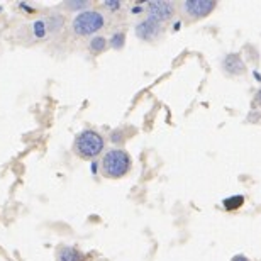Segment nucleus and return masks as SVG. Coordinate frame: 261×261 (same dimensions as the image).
Here are the masks:
<instances>
[{
    "mask_svg": "<svg viewBox=\"0 0 261 261\" xmlns=\"http://www.w3.org/2000/svg\"><path fill=\"white\" fill-rule=\"evenodd\" d=\"M103 7L106 9H109V10H119L121 9V2L119 0H107V2H103Z\"/></svg>",
    "mask_w": 261,
    "mask_h": 261,
    "instance_id": "obj_15",
    "label": "nucleus"
},
{
    "mask_svg": "<svg viewBox=\"0 0 261 261\" xmlns=\"http://www.w3.org/2000/svg\"><path fill=\"white\" fill-rule=\"evenodd\" d=\"M133 166V158L127 151L114 148L109 149L100 161V168L103 175L109 178H122L124 175H127Z\"/></svg>",
    "mask_w": 261,
    "mask_h": 261,
    "instance_id": "obj_1",
    "label": "nucleus"
},
{
    "mask_svg": "<svg viewBox=\"0 0 261 261\" xmlns=\"http://www.w3.org/2000/svg\"><path fill=\"white\" fill-rule=\"evenodd\" d=\"M103 25H106V17L98 10H83L71 20V31L82 38L95 36L98 31L103 29Z\"/></svg>",
    "mask_w": 261,
    "mask_h": 261,
    "instance_id": "obj_3",
    "label": "nucleus"
},
{
    "mask_svg": "<svg viewBox=\"0 0 261 261\" xmlns=\"http://www.w3.org/2000/svg\"><path fill=\"white\" fill-rule=\"evenodd\" d=\"M244 203V197L243 195H232V197H227L222 200V207L226 208V211H238V208H241Z\"/></svg>",
    "mask_w": 261,
    "mask_h": 261,
    "instance_id": "obj_11",
    "label": "nucleus"
},
{
    "mask_svg": "<svg viewBox=\"0 0 261 261\" xmlns=\"http://www.w3.org/2000/svg\"><path fill=\"white\" fill-rule=\"evenodd\" d=\"M217 7L216 0H185L184 10L192 19H202L212 14V10Z\"/></svg>",
    "mask_w": 261,
    "mask_h": 261,
    "instance_id": "obj_5",
    "label": "nucleus"
},
{
    "mask_svg": "<svg viewBox=\"0 0 261 261\" xmlns=\"http://www.w3.org/2000/svg\"><path fill=\"white\" fill-rule=\"evenodd\" d=\"M107 44H109V39H106L103 36H93L90 39V43H88V49L95 55H100L107 49Z\"/></svg>",
    "mask_w": 261,
    "mask_h": 261,
    "instance_id": "obj_10",
    "label": "nucleus"
},
{
    "mask_svg": "<svg viewBox=\"0 0 261 261\" xmlns=\"http://www.w3.org/2000/svg\"><path fill=\"white\" fill-rule=\"evenodd\" d=\"M231 261H249V258L244 256V254H236V256H232Z\"/></svg>",
    "mask_w": 261,
    "mask_h": 261,
    "instance_id": "obj_16",
    "label": "nucleus"
},
{
    "mask_svg": "<svg viewBox=\"0 0 261 261\" xmlns=\"http://www.w3.org/2000/svg\"><path fill=\"white\" fill-rule=\"evenodd\" d=\"M253 75H254V78H256V80H258V82H261V75H259V73H258V71H254V73H253Z\"/></svg>",
    "mask_w": 261,
    "mask_h": 261,
    "instance_id": "obj_21",
    "label": "nucleus"
},
{
    "mask_svg": "<svg viewBox=\"0 0 261 261\" xmlns=\"http://www.w3.org/2000/svg\"><path fill=\"white\" fill-rule=\"evenodd\" d=\"M97 168H98V166H97V163H92V173H93V175L97 173Z\"/></svg>",
    "mask_w": 261,
    "mask_h": 261,
    "instance_id": "obj_20",
    "label": "nucleus"
},
{
    "mask_svg": "<svg viewBox=\"0 0 261 261\" xmlns=\"http://www.w3.org/2000/svg\"><path fill=\"white\" fill-rule=\"evenodd\" d=\"M134 31H136V36H138L141 41H154L156 38H160L161 33H163V28H161L160 22L146 17L141 20V22L136 24Z\"/></svg>",
    "mask_w": 261,
    "mask_h": 261,
    "instance_id": "obj_6",
    "label": "nucleus"
},
{
    "mask_svg": "<svg viewBox=\"0 0 261 261\" xmlns=\"http://www.w3.org/2000/svg\"><path fill=\"white\" fill-rule=\"evenodd\" d=\"M65 7L70 9V10H76V14H80V12H83V10H88L90 4L85 2V0H83V2H76V0H73V2H66Z\"/></svg>",
    "mask_w": 261,
    "mask_h": 261,
    "instance_id": "obj_14",
    "label": "nucleus"
},
{
    "mask_svg": "<svg viewBox=\"0 0 261 261\" xmlns=\"http://www.w3.org/2000/svg\"><path fill=\"white\" fill-rule=\"evenodd\" d=\"M222 70L231 76H236V75H243L246 71V65L241 58L239 53H229L222 58Z\"/></svg>",
    "mask_w": 261,
    "mask_h": 261,
    "instance_id": "obj_7",
    "label": "nucleus"
},
{
    "mask_svg": "<svg viewBox=\"0 0 261 261\" xmlns=\"http://www.w3.org/2000/svg\"><path fill=\"white\" fill-rule=\"evenodd\" d=\"M133 12H134V14H141V12H144V9H143V7H139V5H134V7H133Z\"/></svg>",
    "mask_w": 261,
    "mask_h": 261,
    "instance_id": "obj_18",
    "label": "nucleus"
},
{
    "mask_svg": "<svg viewBox=\"0 0 261 261\" xmlns=\"http://www.w3.org/2000/svg\"><path fill=\"white\" fill-rule=\"evenodd\" d=\"M44 24H46V29H48V33L55 34V33H58L61 28H63L65 19H63V15L53 14V15H49V17L44 19Z\"/></svg>",
    "mask_w": 261,
    "mask_h": 261,
    "instance_id": "obj_9",
    "label": "nucleus"
},
{
    "mask_svg": "<svg viewBox=\"0 0 261 261\" xmlns=\"http://www.w3.org/2000/svg\"><path fill=\"white\" fill-rule=\"evenodd\" d=\"M56 259L58 261H85V254L80 249L73 246H61L56 253Z\"/></svg>",
    "mask_w": 261,
    "mask_h": 261,
    "instance_id": "obj_8",
    "label": "nucleus"
},
{
    "mask_svg": "<svg viewBox=\"0 0 261 261\" xmlns=\"http://www.w3.org/2000/svg\"><path fill=\"white\" fill-rule=\"evenodd\" d=\"M124 44H126V34L122 33V31H119V33H114L111 36V39H109V46L114 49H122Z\"/></svg>",
    "mask_w": 261,
    "mask_h": 261,
    "instance_id": "obj_12",
    "label": "nucleus"
},
{
    "mask_svg": "<svg viewBox=\"0 0 261 261\" xmlns=\"http://www.w3.org/2000/svg\"><path fill=\"white\" fill-rule=\"evenodd\" d=\"M75 153L83 160H93L102 153L106 148V141L102 134H98L93 129H83L80 134L75 138Z\"/></svg>",
    "mask_w": 261,
    "mask_h": 261,
    "instance_id": "obj_2",
    "label": "nucleus"
},
{
    "mask_svg": "<svg viewBox=\"0 0 261 261\" xmlns=\"http://www.w3.org/2000/svg\"><path fill=\"white\" fill-rule=\"evenodd\" d=\"M181 28V22H180V20H178V22H175L173 24V31H178Z\"/></svg>",
    "mask_w": 261,
    "mask_h": 261,
    "instance_id": "obj_19",
    "label": "nucleus"
},
{
    "mask_svg": "<svg viewBox=\"0 0 261 261\" xmlns=\"http://www.w3.org/2000/svg\"><path fill=\"white\" fill-rule=\"evenodd\" d=\"M254 102L259 103V106H261V88L256 92V95H254Z\"/></svg>",
    "mask_w": 261,
    "mask_h": 261,
    "instance_id": "obj_17",
    "label": "nucleus"
},
{
    "mask_svg": "<svg viewBox=\"0 0 261 261\" xmlns=\"http://www.w3.org/2000/svg\"><path fill=\"white\" fill-rule=\"evenodd\" d=\"M146 12H148V17L156 20V22H165V20H170L175 14V5L171 2H166V0H153V2L146 4Z\"/></svg>",
    "mask_w": 261,
    "mask_h": 261,
    "instance_id": "obj_4",
    "label": "nucleus"
},
{
    "mask_svg": "<svg viewBox=\"0 0 261 261\" xmlns=\"http://www.w3.org/2000/svg\"><path fill=\"white\" fill-rule=\"evenodd\" d=\"M33 33L36 38L43 39L46 34H48V29H46V24H44V19L43 20H36V22L33 24Z\"/></svg>",
    "mask_w": 261,
    "mask_h": 261,
    "instance_id": "obj_13",
    "label": "nucleus"
}]
</instances>
